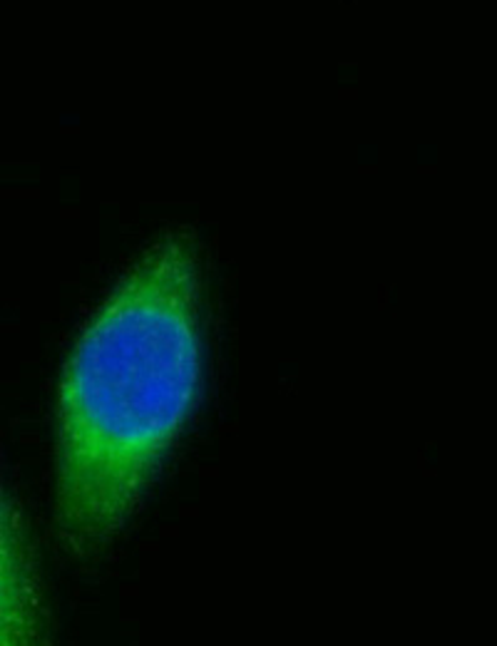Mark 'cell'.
Returning <instances> with one entry per match:
<instances>
[{"label": "cell", "instance_id": "cell-2", "mask_svg": "<svg viewBox=\"0 0 497 646\" xmlns=\"http://www.w3.org/2000/svg\"><path fill=\"white\" fill-rule=\"evenodd\" d=\"M0 646H55L30 542L0 490Z\"/></svg>", "mask_w": 497, "mask_h": 646}, {"label": "cell", "instance_id": "cell-1", "mask_svg": "<svg viewBox=\"0 0 497 646\" xmlns=\"http://www.w3.org/2000/svg\"><path fill=\"white\" fill-rule=\"evenodd\" d=\"M202 276L189 231L154 239L97 306L58 395L55 527L77 557L127 524L202 390Z\"/></svg>", "mask_w": 497, "mask_h": 646}]
</instances>
